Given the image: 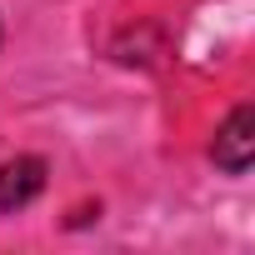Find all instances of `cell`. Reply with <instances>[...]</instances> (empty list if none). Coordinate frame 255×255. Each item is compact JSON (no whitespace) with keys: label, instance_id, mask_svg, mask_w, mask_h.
I'll return each instance as SVG.
<instances>
[{"label":"cell","instance_id":"2","mask_svg":"<svg viewBox=\"0 0 255 255\" xmlns=\"http://www.w3.org/2000/svg\"><path fill=\"white\" fill-rule=\"evenodd\" d=\"M45 190V160L40 155H20L0 170V215H15L25 210L35 195Z\"/></svg>","mask_w":255,"mask_h":255},{"label":"cell","instance_id":"1","mask_svg":"<svg viewBox=\"0 0 255 255\" xmlns=\"http://www.w3.org/2000/svg\"><path fill=\"white\" fill-rule=\"evenodd\" d=\"M215 165L225 175H245L250 160H255V105H235L225 115V125L215 130V145H210Z\"/></svg>","mask_w":255,"mask_h":255}]
</instances>
